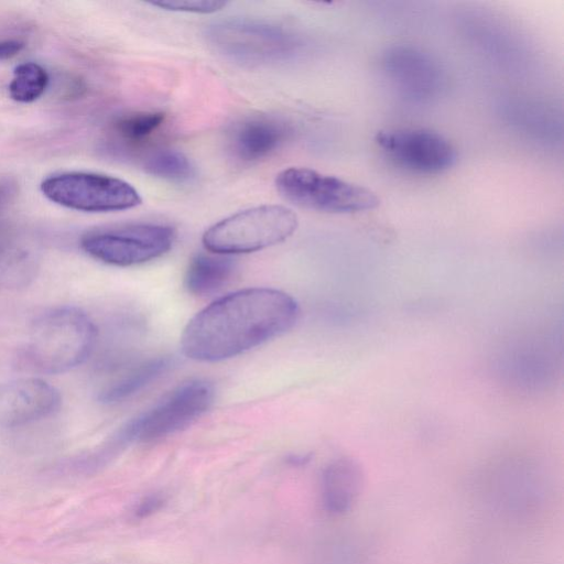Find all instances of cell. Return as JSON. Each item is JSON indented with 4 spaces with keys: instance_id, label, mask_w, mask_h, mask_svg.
I'll use <instances>...</instances> for the list:
<instances>
[{
    "instance_id": "cell-15",
    "label": "cell",
    "mask_w": 564,
    "mask_h": 564,
    "mask_svg": "<svg viewBox=\"0 0 564 564\" xmlns=\"http://www.w3.org/2000/svg\"><path fill=\"white\" fill-rule=\"evenodd\" d=\"M171 366L167 357L150 358L131 368L106 387L99 395L101 402L116 403L126 400L161 377Z\"/></svg>"
},
{
    "instance_id": "cell-10",
    "label": "cell",
    "mask_w": 564,
    "mask_h": 564,
    "mask_svg": "<svg viewBox=\"0 0 564 564\" xmlns=\"http://www.w3.org/2000/svg\"><path fill=\"white\" fill-rule=\"evenodd\" d=\"M61 404L58 390L37 378L0 383V424L14 426L41 420Z\"/></svg>"
},
{
    "instance_id": "cell-1",
    "label": "cell",
    "mask_w": 564,
    "mask_h": 564,
    "mask_svg": "<svg viewBox=\"0 0 564 564\" xmlns=\"http://www.w3.org/2000/svg\"><path fill=\"white\" fill-rule=\"evenodd\" d=\"M299 314L296 301L283 291L239 290L199 311L184 328L181 348L197 361L229 359L285 333Z\"/></svg>"
},
{
    "instance_id": "cell-14",
    "label": "cell",
    "mask_w": 564,
    "mask_h": 564,
    "mask_svg": "<svg viewBox=\"0 0 564 564\" xmlns=\"http://www.w3.org/2000/svg\"><path fill=\"white\" fill-rule=\"evenodd\" d=\"M234 271L235 262L231 258L218 253H198L189 261L185 286L194 295H210L229 282Z\"/></svg>"
},
{
    "instance_id": "cell-7",
    "label": "cell",
    "mask_w": 564,
    "mask_h": 564,
    "mask_svg": "<svg viewBox=\"0 0 564 564\" xmlns=\"http://www.w3.org/2000/svg\"><path fill=\"white\" fill-rule=\"evenodd\" d=\"M40 188L51 202L79 212H120L141 204V197L131 184L99 173L54 174L44 178Z\"/></svg>"
},
{
    "instance_id": "cell-6",
    "label": "cell",
    "mask_w": 564,
    "mask_h": 564,
    "mask_svg": "<svg viewBox=\"0 0 564 564\" xmlns=\"http://www.w3.org/2000/svg\"><path fill=\"white\" fill-rule=\"evenodd\" d=\"M214 387L204 379L180 384L151 409L139 414L119 431L120 445L152 442L174 434L195 422L212 405Z\"/></svg>"
},
{
    "instance_id": "cell-12",
    "label": "cell",
    "mask_w": 564,
    "mask_h": 564,
    "mask_svg": "<svg viewBox=\"0 0 564 564\" xmlns=\"http://www.w3.org/2000/svg\"><path fill=\"white\" fill-rule=\"evenodd\" d=\"M289 135V127L275 118L250 117L238 122L231 130L230 150L242 162H257L275 152Z\"/></svg>"
},
{
    "instance_id": "cell-19",
    "label": "cell",
    "mask_w": 564,
    "mask_h": 564,
    "mask_svg": "<svg viewBox=\"0 0 564 564\" xmlns=\"http://www.w3.org/2000/svg\"><path fill=\"white\" fill-rule=\"evenodd\" d=\"M164 120L163 112L139 111L119 118L115 123V129L127 142L139 143L152 135Z\"/></svg>"
},
{
    "instance_id": "cell-13",
    "label": "cell",
    "mask_w": 564,
    "mask_h": 564,
    "mask_svg": "<svg viewBox=\"0 0 564 564\" xmlns=\"http://www.w3.org/2000/svg\"><path fill=\"white\" fill-rule=\"evenodd\" d=\"M361 474L348 459L330 463L322 474L321 496L324 509L330 514H341L350 509L358 496Z\"/></svg>"
},
{
    "instance_id": "cell-8",
    "label": "cell",
    "mask_w": 564,
    "mask_h": 564,
    "mask_svg": "<svg viewBox=\"0 0 564 564\" xmlns=\"http://www.w3.org/2000/svg\"><path fill=\"white\" fill-rule=\"evenodd\" d=\"M175 237L169 225L132 224L89 232L80 239V247L104 263L130 267L166 253Z\"/></svg>"
},
{
    "instance_id": "cell-17",
    "label": "cell",
    "mask_w": 564,
    "mask_h": 564,
    "mask_svg": "<svg viewBox=\"0 0 564 564\" xmlns=\"http://www.w3.org/2000/svg\"><path fill=\"white\" fill-rule=\"evenodd\" d=\"M47 85L46 70L36 63L25 62L14 67L9 95L18 102H33L43 95Z\"/></svg>"
},
{
    "instance_id": "cell-9",
    "label": "cell",
    "mask_w": 564,
    "mask_h": 564,
    "mask_svg": "<svg viewBox=\"0 0 564 564\" xmlns=\"http://www.w3.org/2000/svg\"><path fill=\"white\" fill-rule=\"evenodd\" d=\"M377 145L398 165L421 174H436L457 161L455 147L442 134L417 128L379 131Z\"/></svg>"
},
{
    "instance_id": "cell-18",
    "label": "cell",
    "mask_w": 564,
    "mask_h": 564,
    "mask_svg": "<svg viewBox=\"0 0 564 564\" xmlns=\"http://www.w3.org/2000/svg\"><path fill=\"white\" fill-rule=\"evenodd\" d=\"M35 274V264L26 253L0 247V289L25 286Z\"/></svg>"
},
{
    "instance_id": "cell-21",
    "label": "cell",
    "mask_w": 564,
    "mask_h": 564,
    "mask_svg": "<svg viewBox=\"0 0 564 564\" xmlns=\"http://www.w3.org/2000/svg\"><path fill=\"white\" fill-rule=\"evenodd\" d=\"M165 497L160 492H152L139 500L133 509V514L138 519H147L158 511H160L165 505Z\"/></svg>"
},
{
    "instance_id": "cell-23",
    "label": "cell",
    "mask_w": 564,
    "mask_h": 564,
    "mask_svg": "<svg viewBox=\"0 0 564 564\" xmlns=\"http://www.w3.org/2000/svg\"><path fill=\"white\" fill-rule=\"evenodd\" d=\"M308 458L306 456H292L289 458V463L294 466L304 465Z\"/></svg>"
},
{
    "instance_id": "cell-3",
    "label": "cell",
    "mask_w": 564,
    "mask_h": 564,
    "mask_svg": "<svg viewBox=\"0 0 564 564\" xmlns=\"http://www.w3.org/2000/svg\"><path fill=\"white\" fill-rule=\"evenodd\" d=\"M208 43L225 57L250 66L291 61L302 51V37L284 25L250 18H228L206 29Z\"/></svg>"
},
{
    "instance_id": "cell-5",
    "label": "cell",
    "mask_w": 564,
    "mask_h": 564,
    "mask_svg": "<svg viewBox=\"0 0 564 564\" xmlns=\"http://www.w3.org/2000/svg\"><path fill=\"white\" fill-rule=\"evenodd\" d=\"M275 187L286 200L317 212L351 214L380 205V198L371 189L307 167L281 171Z\"/></svg>"
},
{
    "instance_id": "cell-4",
    "label": "cell",
    "mask_w": 564,
    "mask_h": 564,
    "mask_svg": "<svg viewBox=\"0 0 564 564\" xmlns=\"http://www.w3.org/2000/svg\"><path fill=\"white\" fill-rule=\"evenodd\" d=\"M297 227L296 214L282 205H261L234 214L203 235L207 250L218 254L248 253L288 239Z\"/></svg>"
},
{
    "instance_id": "cell-20",
    "label": "cell",
    "mask_w": 564,
    "mask_h": 564,
    "mask_svg": "<svg viewBox=\"0 0 564 564\" xmlns=\"http://www.w3.org/2000/svg\"><path fill=\"white\" fill-rule=\"evenodd\" d=\"M152 4L170 11L214 13L226 6V2L219 0H161L152 2Z\"/></svg>"
},
{
    "instance_id": "cell-11",
    "label": "cell",
    "mask_w": 564,
    "mask_h": 564,
    "mask_svg": "<svg viewBox=\"0 0 564 564\" xmlns=\"http://www.w3.org/2000/svg\"><path fill=\"white\" fill-rule=\"evenodd\" d=\"M382 67L394 87L412 100L427 99L440 88L441 74L436 64L415 48L394 46L387 50Z\"/></svg>"
},
{
    "instance_id": "cell-22",
    "label": "cell",
    "mask_w": 564,
    "mask_h": 564,
    "mask_svg": "<svg viewBox=\"0 0 564 564\" xmlns=\"http://www.w3.org/2000/svg\"><path fill=\"white\" fill-rule=\"evenodd\" d=\"M24 48V43L20 40L0 41V59H7L15 56Z\"/></svg>"
},
{
    "instance_id": "cell-2",
    "label": "cell",
    "mask_w": 564,
    "mask_h": 564,
    "mask_svg": "<svg viewBox=\"0 0 564 564\" xmlns=\"http://www.w3.org/2000/svg\"><path fill=\"white\" fill-rule=\"evenodd\" d=\"M96 335L93 321L82 310L73 306L52 308L33 322L26 341V358L42 372H64L90 355Z\"/></svg>"
},
{
    "instance_id": "cell-16",
    "label": "cell",
    "mask_w": 564,
    "mask_h": 564,
    "mask_svg": "<svg viewBox=\"0 0 564 564\" xmlns=\"http://www.w3.org/2000/svg\"><path fill=\"white\" fill-rule=\"evenodd\" d=\"M147 173L170 182H188L196 171L192 161L181 151L161 149L152 152L143 162Z\"/></svg>"
}]
</instances>
